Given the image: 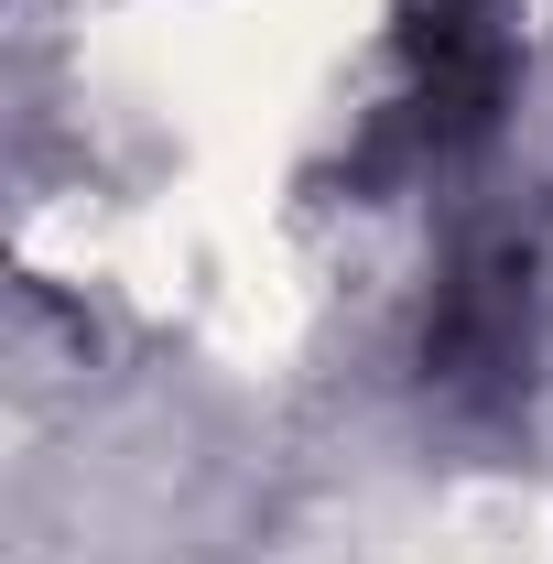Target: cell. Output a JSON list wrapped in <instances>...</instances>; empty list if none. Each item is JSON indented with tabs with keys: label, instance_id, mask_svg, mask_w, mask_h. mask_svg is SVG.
Wrapping results in <instances>:
<instances>
[{
	"label": "cell",
	"instance_id": "6da1fadb",
	"mask_svg": "<svg viewBox=\"0 0 553 564\" xmlns=\"http://www.w3.org/2000/svg\"><path fill=\"white\" fill-rule=\"evenodd\" d=\"M510 76H521V44H510L499 0H402V98L380 109V131L358 141L347 185L369 196L391 174L478 152L499 131V109H510Z\"/></svg>",
	"mask_w": 553,
	"mask_h": 564
},
{
	"label": "cell",
	"instance_id": "7a4b0ae2",
	"mask_svg": "<svg viewBox=\"0 0 553 564\" xmlns=\"http://www.w3.org/2000/svg\"><path fill=\"white\" fill-rule=\"evenodd\" d=\"M532 239L521 228H478L445 282H434V304H423V380L434 391H456V402H510L521 380H532Z\"/></svg>",
	"mask_w": 553,
	"mask_h": 564
}]
</instances>
